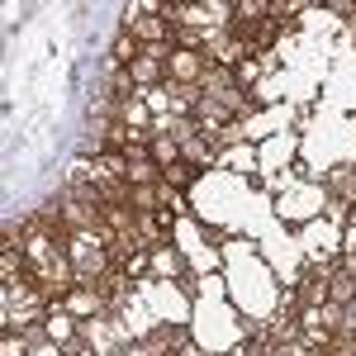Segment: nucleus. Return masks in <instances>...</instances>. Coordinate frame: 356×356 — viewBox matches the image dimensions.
Returning a JSON list of instances; mask_svg holds the SVG:
<instances>
[{"label": "nucleus", "mask_w": 356, "mask_h": 356, "mask_svg": "<svg viewBox=\"0 0 356 356\" xmlns=\"http://www.w3.org/2000/svg\"><path fill=\"white\" fill-rule=\"evenodd\" d=\"M166 176H171L176 186H191V181H195V171H191L186 162H171V166H166Z\"/></svg>", "instance_id": "obj_1"}, {"label": "nucleus", "mask_w": 356, "mask_h": 356, "mask_svg": "<svg viewBox=\"0 0 356 356\" xmlns=\"http://www.w3.org/2000/svg\"><path fill=\"white\" fill-rule=\"evenodd\" d=\"M138 33H147V38H157V33H162V19H138Z\"/></svg>", "instance_id": "obj_2"}]
</instances>
